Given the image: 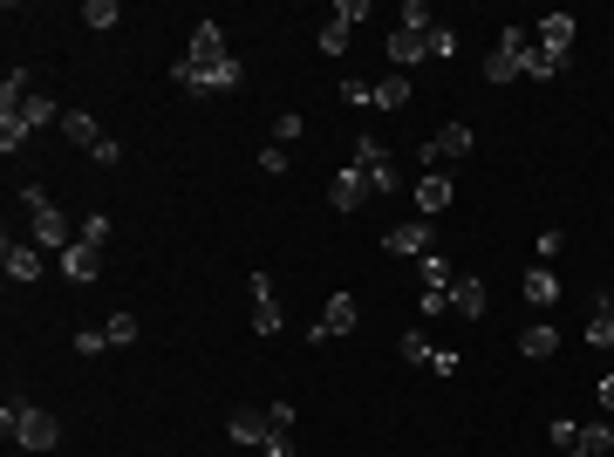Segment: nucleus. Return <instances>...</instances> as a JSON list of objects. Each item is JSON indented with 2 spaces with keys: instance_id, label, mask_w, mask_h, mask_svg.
Listing matches in <instances>:
<instances>
[{
  "instance_id": "1",
  "label": "nucleus",
  "mask_w": 614,
  "mask_h": 457,
  "mask_svg": "<svg viewBox=\"0 0 614 457\" xmlns=\"http://www.w3.org/2000/svg\"><path fill=\"white\" fill-rule=\"evenodd\" d=\"M171 76H178L185 96H232V89L246 82V69H239V55L226 48L219 21H198L192 41H185V55L171 62Z\"/></svg>"
},
{
  "instance_id": "2",
  "label": "nucleus",
  "mask_w": 614,
  "mask_h": 457,
  "mask_svg": "<svg viewBox=\"0 0 614 457\" xmlns=\"http://www.w3.org/2000/svg\"><path fill=\"white\" fill-rule=\"evenodd\" d=\"M0 430H7V444H21V451H55V437H62V423L48 417L41 403H21V396L0 410Z\"/></svg>"
},
{
  "instance_id": "3",
  "label": "nucleus",
  "mask_w": 614,
  "mask_h": 457,
  "mask_svg": "<svg viewBox=\"0 0 614 457\" xmlns=\"http://www.w3.org/2000/svg\"><path fill=\"white\" fill-rule=\"evenodd\" d=\"M21 205H28V226H35V246H41V253H55V260H62V253L76 246V239H69V219H62V212L48 205V191H41V185H21Z\"/></svg>"
},
{
  "instance_id": "4",
  "label": "nucleus",
  "mask_w": 614,
  "mask_h": 457,
  "mask_svg": "<svg viewBox=\"0 0 614 457\" xmlns=\"http://www.w3.org/2000/svg\"><path fill=\"white\" fill-rule=\"evenodd\" d=\"M355 171H362V178H369V191H376V198H383V191H396V157H389L383 144H376V137H369V130H362V137H355Z\"/></svg>"
},
{
  "instance_id": "5",
  "label": "nucleus",
  "mask_w": 614,
  "mask_h": 457,
  "mask_svg": "<svg viewBox=\"0 0 614 457\" xmlns=\"http://www.w3.org/2000/svg\"><path fill=\"white\" fill-rule=\"evenodd\" d=\"M533 48V35L526 28H505L499 41H492V55H485V82H519V55Z\"/></svg>"
},
{
  "instance_id": "6",
  "label": "nucleus",
  "mask_w": 614,
  "mask_h": 457,
  "mask_svg": "<svg viewBox=\"0 0 614 457\" xmlns=\"http://www.w3.org/2000/svg\"><path fill=\"white\" fill-rule=\"evenodd\" d=\"M362 328V301L355 294H328V307H321V321L307 328L314 342H335V335H355Z\"/></svg>"
},
{
  "instance_id": "7",
  "label": "nucleus",
  "mask_w": 614,
  "mask_h": 457,
  "mask_svg": "<svg viewBox=\"0 0 614 457\" xmlns=\"http://www.w3.org/2000/svg\"><path fill=\"white\" fill-rule=\"evenodd\" d=\"M246 294H253V335H280V328H287V314H280L273 280H267V273H253V280H246Z\"/></svg>"
},
{
  "instance_id": "8",
  "label": "nucleus",
  "mask_w": 614,
  "mask_h": 457,
  "mask_svg": "<svg viewBox=\"0 0 614 457\" xmlns=\"http://www.w3.org/2000/svg\"><path fill=\"white\" fill-rule=\"evenodd\" d=\"M0 267H7V280H41V267H48V253H41L35 239H7V253H0Z\"/></svg>"
},
{
  "instance_id": "9",
  "label": "nucleus",
  "mask_w": 614,
  "mask_h": 457,
  "mask_svg": "<svg viewBox=\"0 0 614 457\" xmlns=\"http://www.w3.org/2000/svg\"><path fill=\"white\" fill-rule=\"evenodd\" d=\"M369 198H376V191H369V178H362L355 164H342V171H335V185H328V205H335V212H362Z\"/></svg>"
},
{
  "instance_id": "10",
  "label": "nucleus",
  "mask_w": 614,
  "mask_h": 457,
  "mask_svg": "<svg viewBox=\"0 0 614 457\" xmlns=\"http://www.w3.org/2000/svg\"><path fill=\"white\" fill-rule=\"evenodd\" d=\"M464 151H471V130H464V123H444V130H437V137H430V144H423V171H437V164H444V157H451V164H458Z\"/></svg>"
},
{
  "instance_id": "11",
  "label": "nucleus",
  "mask_w": 614,
  "mask_h": 457,
  "mask_svg": "<svg viewBox=\"0 0 614 457\" xmlns=\"http://www.w3.org/2000/svg\"><path fill=\"white\" fill-rule=\"evenodd\" d=\"M55 267H62V280H76V287H89V280L103 273V246H89V239H76V246H69V253H62Z\"/></svg>"
},
{
  "instance_id": "12",
  "label": "nucleus",
  "mask_w": 614,
  "mask_h": 457,
  "mask_svg": "<svg viewBox=\"0 0 614 457\" xmlns=\"http://www.w3.org/2000/svg\"><path fill=\"white\" fill-rule=\"evenodd\" d=\"M226 437H232V444H253V451H260V444L273 437V417H267V410H232Z\"/></svg>"
},
{
  "instance_id": "13",
  "label": "nucleus",
  "mask_w": 614,
  "mask_h": 457,
  "mask_svg": "<svg viewBox=\"0 0 614 457\" xmlns=\"http://www.w3.org/2000/svg\"><path fill=\"white\" fill-rule=\"evenodd\" d=\"M389 62H396V69H417V62H430V35L389 28Z\"/></svg>"
},
{
  "instance_id": "14",
  "label": "nucleus",
  "mask_w": 614,
  "mask_h": 457,
  "mask_svg": "<svg viewBox=\"0 0 614 457\" xmlns=\"http://www.w3.org/2000/svg\"><path fill=\"white\" fill-rule=\"evenodd\" d=\"M519 355H526V362H553V355H560V328H553V321H533V328L519 335Z\"/></svg>"
},
{
  "instance_id": "15",
  "label": "nucleus",
  "mask_w": 614,
  "mask_h": 457,
  "mask_svg": "<svg viewBox=\"0 0 614 457\" xmlns=\"http://www.w3.org/2000/svg\"><path fill=\"white\" fill-rule=\"evenodd\" d=\"M383 246L396 253V260H423V253H430V226H389Z\"/></svg>"
},
{
  "instance_id": "16",
  "label": "nucleus",
  "mask_w": 614,
  "mask_h": 457,
  "mask_svg": "<svg viewBox=\"0 0 614 457\" xmlns=\"http://www.w3.org/2000/svg\"><path fill=\"white\" fill-rule=\"evenodd\" d=\"M519 76H533V82H553V76H567V55H553V48H526V55H519Z\"/></svg>"
},
{
  "instance_id": "17",
  "label": "nucleus",
  "mask_w": 614,
  "mask_h": 457,
  "mask_svg": "<svg viewBox=\"0 0 614 457\" xmlns=\"http://www.w3.org/2000/svg\"><path fill=\"white\" fill-rule=\"evenodd\" d=\"M451 307H458L464 321H478V314H485V280H478V273H458V280H451Z\"/></svg>"
},
{
  "instance_id": "18",
  "label": "nucleus",
  "mask_w": 614,
  "mask_h": 457,
  "mask_svg": "<svg viewBox=\"0 0 614 457\" xmlns=\"http://www.w3.org/2000/svg\"><path fill=\"white\" fill-rule=\"evenodd\" d=\"M574 14H546V21H539V48H553V55H567V48H574Z\"/></svg>"
},
{
  "instance_id": "19",
  "label": "nucleus",
  "mask_w": 614,
  "mask_h": 457,
  "mask_svg": "<svg viewBox=\"0 0 614 457\" xmlns=\"http://www.w3.org/2000/svg\"><path fill=\"white\" fill-rule=\"evenodd\" d=\"M417 205L437 219V212L451 205V178H444V171H423V178H417Z\"/></svg>"
},
{
  "instance_id": "20",
  "label": "nucleus",
  "mask_w": 614,
  "mask_h": 457,
  "mask_svg": "<svg viewBox=\"0 0 614 457\" xmlns=\"http://www.w3.org/2000/svg\"><path fill=\"white\" fill-rule=\"evenodd\" d=\"M526 301L546 314V307H560V280H553V267H533L526 273Z\"/></svg>"
},
{
  "instance_id": "21",
  "label": "nucleus",
  "mask_w": 614,
  "mask_h": 457,
  "mask_svg": "<svg viewBox=\"0 0 614 457\" xmlns=\"http://www.w3.org/2000/svg\"><path fill=\"white\" fill-rule=\"evenodd\" d=\"M587 342H594V348H614V294H601V301H594V314H587Z\"/></svg>"
},
{
  "instance_id": "22",
  "label": "nucleus",
  "mask_w": 614,
  "mask_h": 457,
  "mask_svg": "<svg viewBox=\"0 0 614 457\" xmlns=\"http://www.w3.org/2000/svg\"><path fill=\"white\" fill-rule=\"evenodd\" d=\"M62 130H69V144H82V151H96V144H103V123H96L89 110H69V116H62Z\"/></svg>"
},
{
  "instance_id": "23",
  "label": "nucleus",
  "mask_w": 614,
  "mask_h": 457,
  "mask_svg": "<svg viewBox=\"0 0 614 457\" xmlns=\"http://www.w3.org/2000/svg\"><path fill=\"white\" fill-rule=\"evenodd\" d=\"M21 123H28V130H48V123H62V110H55V96H48V89H35V96L21 103Z\"/></svg>"
},
{
  "instance_id": "24",
  "label": "nucleus",
  "mask_w": 614,
  "mask_h": 457,
  "mask_svg": "<svg viewBox=\"0 0 614 457\" xmlns=\"http://www.w3.org/2000/svg\"><path fill=\"white\" fill-rule=\"evenodd\" d=\"M403 362H410V369H430V355H437V342H430V335H423V328H410V335H403Z\"/></svg>"
},
{
  "instance_id": "25",
  "label": "nucleus",
  "mask_w": 614,
  "mask_h": 457,
  "mask_svg": "<svg viewBox=\"0 0 614 457\" xmlns=\"http://www.w3.org/2000/svg\"><path fill=\"white\" fill-rule=\"evenodd\" d=\"M601 451H614V423H587L580 430V457H601Z\"/></svg>"
},
{
  "instance_id": "26",
  "label": "nucleus",
  "mask_w": 614,
  "mask_h": 457,
  "mask_svg": "<svg viewBox=\"0 0 614 457\" xmlns=\"http://www.w3.org/2000/svg\"><path fill=\"white\" fill-rule=\"evenodd\" d=\"M376 103H383V110H403V103H410V76H383L376 82Z\"/></svg>"
},
{
  "instance_id": "27",
  "label": "nucleus",
  "mask_w": 614,
  "mask_h": 457,
  "mask_svg": "<svg viewBox=\"0 0 614 457\" xmlns=\"http://www.w3.org/2000/svg\"><path fill=\"white\" fill-rule=\"evenodd\" d=\"M546 437H553V451H560V457H580V423L553 417V430H546Z\"/></svg>"
},
{
  "instance_id": "28",
  "label": "nucleus",
  "mask_w": 614,
  "mask_h": 457,
  "mask_svg": "<svg viewBox=\"0 0 614 457\" xmlns=\"http://www.w3.org/2000/svg\"><path fill=\"white\" fill-rule=\"evenodd\" d=\"M82 28L110 35V28H116V0H89V7H82Z\"/></svg>"
},
{
  "instance_id": "29",
  "label": "nucleus",
  "mask_w": 614,
  "mask_h": 457,
  "mask_svg": "<svg viewBox=\"0 0 614 457\" xmlns=\"http://www.w3.org/2000/svg\"><path fill=\"white\" fill-rule=\"evenodd\" d=\"M396 28H410V35H430L437 21H430V7H423V0H403V14H396Z\"/></svg>"
},
{
  "instance_id": "30",
  "label": "nucleus",
  "mask_w": 614,
  "mask_h": 457,
  "mask_svg": "<svg viewBox=\"0 0 614 457\" xmlns=\"http://www.w3.org/2000/svg\"><path fill=\"white\" fill-rule=\"evenodd\" d=\"M103 335H110V348H130V342H137V314H110Z\"/></svg>"
},
{
  "instance_id": "31",
  "label": "nucleus",
  "mask_w": 614,
  "mask_h": 457,
  "mask_svg": "<svg viewBox=\"0 0 614 457\" xmlns=\"http://www.w3.org/2000/svg\"><path fill=\"white\" fill-rule=\"evenodd\" d=\"M423 287H451V267H444V253H423Z\"/></svg>"
},
{
  "instance_id": "32",
  "label": "nucleus",
  "mask_w": 614,
  "mask_h": 457,
  "mask_svg": "<svg viewBox=\"0 0 614 457\" xmlns=\"http://www.w3.org/2000/svg\"><path fill=\"white\" fill-rule=\"evenodd\" d=\"M69 348H76V355H103V348H110V335H103V328H82Z\"/></svg>"
},
{
  "instance_id": "33",
  "label": "nucleus",
  "mask_w": 614,
  "mask_h": 457,
  "mask_svg": "<svg viewBox=\"0 0 614 457\" xmlns=\"http://www.w3.org/2000/svg\"><path fill=\"white\" fill-rule=\"evenodd\" d=\"M342 103H348V110H369V103H376V89H369V82H342Z\"/></svg>"
},
{
  "instance_id": "34",
  "label": "nucleus",
  "mask_w": 614,
  "mask_h": 457,
  "mask_svg": "<svg viewBox=\"0 0 614 457\" xmlns=\"http://www.w3.org/2000/svg\"><path fill=\"white\" fill-rule=\"evenodd\" d=\"M76 239H89V246H103V239H110V219H103V212H89V219H82V232Z\"/></svg>"
},
{
  "instance_id": "35",
  "label": "nucleus",
  "mask_w": 614,
  "mask_h": 457,
  "mask_svg": "<svg viewBox=\"0 0 614 457\" xmlns=\"http://www.w3.org/2000/svg\"><path fill=\"white\" fill-rule=\"evenodd\" d=\"M348 35H355V28H342V21H328V28H321V48H328V55H342V48H348Z\"/></svg>"
},
{
  "instance_id": "36",
  "label": "nucleus",
  "mask_w": 614,
  "mask_h": 457,
  "mask_svg": "<svg viewBox=\"0 0 614 457\" xmlns=\"http://www.w3.org/2000/svg\"><path fill=\"white\" fill-rule=\"evenodd\" d=\"M260 457H294V430H273L267 444H260Z\"/></svg>"
},
{
  "instance_id": "37",
  "label": "nucleus",
  "mask_w": 614,
  "mask_h": 457,
  "mask_svg": "<svg viewBox=\"0 0 614 457\" xmlns=\"http://www.w3.org/2000/svg\"><path fill=\"white\" fill-rule=\"evenodd\" d=\"M260 171L280 178V171H287V144H267V151H260Z\"/></svg>"
},
{
  "instance_id": "38",
  "label": "nucleus",
  "mask_w": 614,
  "mask_h": 457,
  "mask_svg": "<svg viewBox=\"0 0 614 457\" xmlns=\"http://www.w3.org/2000/svg\"><path fill=\"white\" fill-rule=\"evenodd\" d=\"M301 130H307V123H301V116H294V110H287V116H280V123H273V144H294Z\"/></svg>"
},
{
  "instance_id": "39",
  "label": "nucleus",
  "mask_w": 614,
  "mask_h": 457,
  "mask_svg": "<svg viewBox=\"0 0 614 457\" xmlns=\"http://www.w3.org/2000/svg\"><path fill=\"white\" fill-rule=\"evenodd\" d=\"M533 253H539V267H553V260H560V232H539Z\"/></svg>"
},
{
  "instance_id": "40",
  "label": "nucleus",
  "mask_w": 614,
  "mask_h": 457,
  "mask_svg": "<svg viewBox=\"0 0 614 457\" xmlns=\"http://www.w3.org/2000/svg\"><path fill=\"white\" fill-rule=\"evenodd\" d=\"M430 55H444V62H451V55H458V35H451V28H430Z\"/></svg>"
},
{
  "instance_id": "41",
  "label": "nucleus",
  "mask_w": 614,
  "mask_h": 457,
  "mask_svg": "<svg viewBox=\"0 0 614 457\" xmlns=\"http://www.w3.org/2000/svg\"><path fill=\"white\" fill-rule=\"evenodd\" d=\"M362 14H369V0H342V7H335V21H342V28H355Z\"/></svg>"
},
{
  "instance_id": "42",
  "label": "nucleus",
  "mask_w": 614,
  "mask_h": 457,
  "mask_svg": "<svg viewBox=\"0 0 614 457\" xmlns=\"http://www.w3.org/2000/svg\"><path fill=\"white\" fill-rule=\"evenodd\" d=\"M89 157H96V164H123V144H116V137H103V144H96Z\"/></svg>"
},
{
  "instance_id": "43",
  "label": "nucleus",
  "mask_w": 614,
  "mask_h": 457,
  "mask_svg": "<svg viewBox=\"0 0 614 457\" xmlns=\"http://www.w3.org/2000/svg\"><path fill=\"white\" fill-rule=\"evenodd\" d=\"M601 403H608V417H614V376H601Z\"/></svg>"
},
{
  "instance_id": "44",
  "label": "nucleus",
  "mask_w": 614,
  "mask_h": 457,
  "mask_svg": "<svg viewBox=\"0 0 614 457\" xmlns=\"http://www.w3.org/2000/svg\"><path fill=\"white\" fill-rule=\"evenodd\" d=\"M608 423H614V417H608Z\"/></svg>"
}]
</instances>
